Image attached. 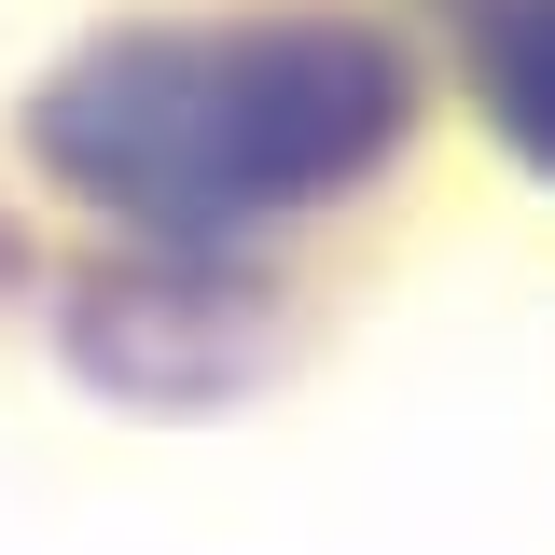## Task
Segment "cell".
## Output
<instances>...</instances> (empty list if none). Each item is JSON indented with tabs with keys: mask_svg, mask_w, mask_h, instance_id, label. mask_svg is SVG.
<instances>
[{
	"mask_svg": "<svg viewBox=\"0 0 555 555\" xmlns=\"http://www.w3.org/2000/svg\"><path fill=\"white\" fill-rule=\"evenodd\" d=\"M69 167L153 222H236V208L334 195L375 139H403V56L361 28H195L98 56L42 112Z\"/></svg>",
	"mask_w": 555,
	"mask_h": 555,
	"instance_id": "1",
	"label": "cell"
},
{
	"mask_svg": "<svg viewBox=\"0 0 555 555\" xmlns=\"http://www.w3.org/2000/svg\"><path fill=\"white\" fill-rule=\"evenodd\" d=\"M486 98H500V112H514V139L555 167V0H528V14L486 42Z\"/></svg>",
	"mask_w": 555,
	"mask_h": 555,
	"instance_id": "2",
	"label": "cell"
}]
</instances>
